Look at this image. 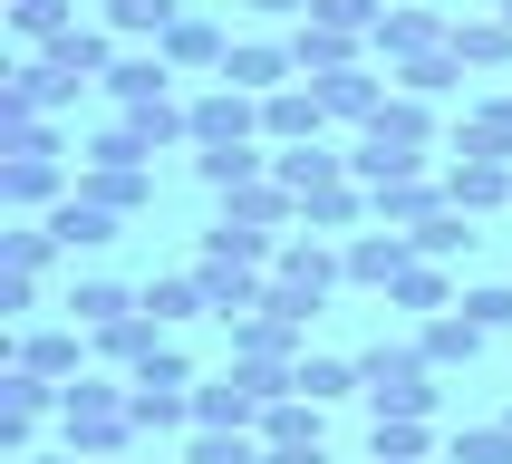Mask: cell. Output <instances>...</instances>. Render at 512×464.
Here are the masks:
<instances>
[{
	"mask_svg": "<svg viewBox=\"0 0 512 464\" xmlns=\"http://www.w3.org/2000/svg\"><path fill=\"white\" fill-rule=\"evenodd\" d=\"M368 464H397V455H368Z\"/></svg>",
	"mask_w": 512,
	"mask_h": 464,
	"instance_id": "8d00e7d4",
	"label": "cell"
},
{
	"mask_svg": "<svg viewBox=\"0 0 512 464\" xmlns=\"http://www.w3.org/2000/svg\"><path fill=\"white\" fill-rule=\"evenodd\" d=\"M107 97H116L126 116H136V107H165V97H174V68H165V49H126V58L107 68Z\"/></svg>",
	"mask_w": 512,
	"mask_h": 464,
	"instance_id": "277c9868",
	"label": "cell"
},
{
	"mask_svg": "<svg viewBox=\"0 0 512 464\" xmlns=\"http://www.w3.org/2000/svg\"><path fill=\"white\" fill-rule=\"evenodd\" d=\"M58 435H68V455H126V435H136V406H126V387H107V377H68L58 387Z\"/></svg>",
	"mask_w": 512,
	"mask_h": 464,
	"instance_id": "6da1fadb",
	"label": "cell"
},
{
	"mask_svg": "<svg viewBox=\"0 0 512 464\" xmlns=\"http://www.w3.org/2000/svg\"><path fill=\"white\" fill-rule=\"evenodd\" d=\"M406 261H416V242H406V232H358V242H348V281L387 290V281L406 271Z\"/></svg>",
	"mask_w": 512,
	"mask_h": 464,
	"instance_id": "8fae6325",
	"label": "cell"
},
{
	"mask_svg": "<svg viewBox=\"0 0 512 464\" xmlns=\"http://www.w3.org/2000/svg\"><path fill=\"white\" fill-rule=\"evenodd\" d=\"M445 49H455L464 68H503V58H512V20H455Z\"/></svg>",
	"mask_w": 512,
	"mask_h": 464,
	"instance_id": "ffe728a7",
	"label": "cell"
},
{
	"mask_svg": "<svg viewBox=\"0 0 512 464\" xmlns=\"http://www.w3.org/2000/svg\"><path fill=\"white\" fill-rule=\"evenodd\" d=\"M426 416H377V435H368V455H397V464H426Z\"/></svg>",
	"mask_w": 512,
	"mask_h": 464,
	"instance_id": "83f0119b",
	"label": "cell"
},
{
	"mask_svg": "<svg viewBox=\"0 0 512 464\" xmlns=\"http://www.w3.org/2000/svg\"><path fill=\"white\" fill-rule=\"evenodd\" d=\"M126 406H136V435H174V426H194V397H184V387H126Z\"/></svg>",
	"mask_w": 512,
	"mask_h": 464,
	"instance_id": "ac0fdd59",
	"label": "cell"
},
{
	"mask_svg": "<svg viewBox=\"0 0 512 464\" xmlns=\"http://www.w3.org/2000/svg\"><path fill=\"white\" fill-rule=\"evenodd\" d=\"M97 464H126V455H97Z\"/></svg>",
	"mask_w": 512,
	"mask_h": 464,
	"instance_id": "74e56055",
	"label": "cell"
},
{
	"mask_svg": "<svg viewBox=\"0 0 512 464\" xmlns=\"http://www.w3.org/2000/svg\"><path fill=\"white\" fill-rule=\"evenodd\" d=\"M368 39H377L387 58H426V49H445L455 29L435 20V10H377V29H368Z\"/></svg>",
	"mask_w": 512,
	"mask_h": 464,
	"instance_id": "9c48e42d",
	"label": "cell"
},
{
	"mask_svg": "<svg viewBox=\"0 0 512 464\" xmlns=\"http://www.w3.org/2000/svg\"><path fill=\"white\" fill-rule=\"evenodd\" d=\"M319 107H329V116H377L387 97H377L368 68H329V78H319Z\"/></svg>",
	"mask_w": 512,
	"mask_h": 464,
	"instance_id": "7402d4cb",
	"label": "cell"
},
{
	"mask_svg": "<svg viewBox=\"0 0 512 464\" xmlns=\"http://www.w3.org/2000/svg\"><path fill=\"white\" fill-rule=\"evenodd\" d=\"M290 58L329 78V68H358V39H348L339 20H300V29H290Z\"/></svg>",
	"mask_w": 512,
	"mask_h": 464,
	"instance_id": "4fadbf2b",
	"label": "cell"
},
{
	"mask_svg": "<svg viewBox=\"0 0 512 464\" xmlns=\"http://www.w3.org/2000/svg\"><path fill=\"white\" fill-rule=\"evenodd\" d=\"M271 184H281L290 203H310V194H329V184H348V174H339V155L300 145V155H281V165H271Z\"/></svg>",
	"mask_w": 512,
	"mask_h": 464,
	"instance_id": "9a60e30c",
	"label": "cell"
},
{
	"mask_svg": "<svg viewBox=\"0 0 512 464\" xmlns=\"http://www.w3.org/2000/svg\"><path fill=\"white\" fill-rule=\"evenodd\" d=\"M10 10H20V0H10Z\"/></svg>",
	"mask_w": 512,
	"mask_h": 464,
	"instance_id": "f35d334b",
	"label": "cell"
},
{
	"mask_svg": "<svg viewBox=\"0 0 512 464\" xmlns=\"http://www.w3.org/2000/svg\"><path fill=\"white\" fill-rule=\"evenodd\" d=\"M503 20H512V10H503Z\"/></svg>",
	"mask_w": 512,
	"mask_h": 464,
	"instance_id": "60d3db41",
	"label": "cell"
},
{
	"mask_svg": "<svg viewBox=\"0 0 512 464\" xmlns=\"http://www.w3.org/2000/svg\"><path fill=\"white\" fill-rule=\"evenodd\" d=\"M397 78H406V97H445V87L464 78V58H455V49H426V58H406Z\"/></svg>",
	"mask_w": 512,
	"mask_h": 464,
	"instance_id": "1f68e13d",
	"label": "cell"
},
{
	"mask_svg": "<svg viewBox=\"0 0 512 464\" xmlns=\"http://www.w3.org/2000/svg\"><path fill=\"white\" fill-rule=\"evenodd\" d=\"M455 464H512V426H464L455 435Z\"/></svg>",
	"mask_w": 512,
	"mask_h": 464,
	"instance_id": "d6a6232c",
	"label": "cell"
},
{
	"mask_svg": "<svg viewBox=\"0 0 512 464\" xmlns=\"http://www.w3.org/2000/svg\"><path fill=\"white\" fill-rule=\"evenodd\" d=\"M464 319H474V329H512V290H464Z\"/></svg>",
	"mask_w": 512,
	"mask_h": 464,
	"instance_id": "836d02e7",
	"label": "cell"
},
{
	"mask_svg": "<svg viewBox=\"0 0 512 464\" xmlns=\"http://www.w3.org/2000/svg\"><path fill=\"white\" fill-rule=\"evenodd\" d=\"M261 435H271V445H319V397H300V387H290V397L261 416Z\"/></svg>",
	"mask_w": 512,
	"mask_h": 464,
	"instance_id": "cb8c5ba5",
	"label": "cell"
},
{
	"mask_svg": "<svg viewBox=\"0 0 512 464\" xmlns=\"http://www.w3.org/2000/svg\"><path fill=\"white\" fill-rule=\"evenodd\" d=\"M20 464H87V455H20Z\"/></svg>",
	"mask_w": 512,
	"mask_h": 464,
	"instance_id": "d590c367",
	"label": "cell"
},
{
	"mask_svg": "<svg viewBox=\"0 0 512 464\" xmlns=\"http://www.w3.org/2000/svg\"><path fill=\"white\" fill-rule=\"evenodd\" d=\"M126 310H136V300L116 281H68V319H78V329H116Z\"/></svg>",
	"mask_w": 512,
	"mask_h": 464,
	"instance_id": "603a6c76",
	"label": "cell"
},
{
	"mask_svg": "<svg viewBox=\"0 0 512 464\" xmlns=\"http://www.w3.org/2000/svg\"><path fill=\"white\" fill-rule=\"evenodd\" d=\"M503 426H512V416H503Z\"/></svg>",
	"mask_w": 512,
	"mask_h": 464,
	"instance_id": "ab89813d",
	"label": "cell"
},
{
	"mask_svg": "<svg viewBox=\"0 0 512 464\" xmlns=\"http://www.w3.org/2000/svg\"><path fill=\"white\" fill-rule=\"evenodd\" d=\"M184 20V0H107V29L116 39H165Z\"/></svg>",
	"mask_w": 512,
	"mask_h": 464,
	"instance_id": "44dd1931",
	"label": "cell"
},
{
	"mask_svg": "<svg viewBox=\"0 0 512 464\" xmlns=\"http://www.w3.org/2000/svg\"><path fill=\"white\" fill-rule=\"evenodd\" d=\"M78 194H87V203H107V213H136L155 184H145V165H87V174H78Z\"/></svg>",
	"mask_w": 512,
	"mask_h": 464,
	"instance_id": "2e32d148",
	"label": "cell"
},
{
	"mask_svg": "<svg viewBox=\"0 0 512 464\" xmlns=\"http://www.w3.org/2000/svg\"><path fill=\"white\" fill-rule=\"evenodd\" d=\"M290 387H300V397H348V387H358V358H300V368H290Z\"/></svg>",
	"mask_w": 512,
	"mask_h": 464,
	"instance_id": "4316f807",
	"label": "cell"
},
{
	"mask_svg": "<svg viewBox=\"0 0 512 464\" xmlns=\"http://www.w3.org/2000/svg\"><path fill=\"white\" fill-rule=\"evenodd\" d=\"M194 281H203V310H223V319H242V310H261V300H271L261 261H252V252H223V242H203Z\"/></svg>",
	"mask_w": 512,
	"mask_h": 464,
	"instance_id": "3957f363",
	"label": "cell"
},
{
	"mask_svg": "<svg viewBox=\"0 0 512 464\" xmlns=\"http://www.w3.org/2000/svg\"><path fill=\"white\" fill-rule=\"evenodd\" d=\"M290 68H300V58H290L281 39H242V49L223 58V87H242V97H281Z\"/></svg>",
	"mask_w": 512,
	"mask_h": 464,
	"instance_id": "8992f818",
	"label": "cell"
},
{
	"mask_svg": "<svg viewBox=\"0 0 512 464\" xmlns=\"http://www.w3.org/2000/svg\"><path fill=\"white\" fill-rule=\"evenodd\" d=\"M116 223H126V213H107V203H87V194L49 203V232H58V252H97V242H116Z\"/></svg>",
	"mask_w": 512,
	"mask_h": 464,
	"instance_id": "ba28073f",
	"label": "cell"
},
{
	"mask_svg": "<svg viewBox=\"0 0 512 464\" xmlns=\"http://www.w3.org/2000/svg\"><path fill=\"white\" fill-rule=\"evenodd\" d=\"M358 387L377 397V416H426V406H435V368H426V348H387V339H377L368 358H358Z\"/></svg>",
	"mask_w": 512,
	"mask_h": 464,
	"instance_id": "7a4b0ae2",
	"label": "cell"
},
{
	"mask_svg": "<svg viewBox=\"0 0 512 464\" xmlns=\"http://www.w3.org/2000/svg\"><path fill=\"white\" fill-rule=\"evenodd\" d=\"M406 242H416V261H455L464 242H474V232H464V213H455V203H445V213H426V223L406 232Z\"/></svg>",
	"mask_w": 512,
	"mask_h": 464,
	"instance_id": "f1b7e54d",
	"label": "cell"
},
{
	"mask_svg": "<svg viewBox=\"0 0 512 464\" xmlns=\"http://www.w3.org/2000/svg\"><path fill=\"white\" fill-rule=\"evenodd\" d=\"M136 387H184V358H174V348H155V358L136 368Z\"/></svg>",
	"mask_w": 512,
	"mask_h": 464,
	"instance_id": "e575fe53",
	"label": "cell"
},
{
	"mask_svg": "<svg viewBox=\"0 0 512 464\" xmlns=\"http://www.w3.org/2000/svg\"><path fill=\"white\" fill-rule=\"evenodd\" d=\"M445 203H455V213H503L512 174L493 165V155H455V165H445Z\"/></svg>",
	"mask_w": 512,
	"mask_h": 464,
	"instance_id": "5b68a950",
	"label": "cell"
},
{
	"mask_svg": "<svg viewBox=\"0 0 512 464\" xmlns=\"http://www.w3.org/2000/svg\"><path fill=\"white\" fill-rule=\"evenodd\" d=\"M0 194H10V213H39V203L58 194V155H10V174H0Z\"/></svg>",
	"mask_w": 512,
	"mask_h": 464,
	"instance_id": "e0dca14e",
	"label": "cell"
},
{
	"mask_svg": "<svg viewBox=\"0 0 512 464\" xmlns=\"http://www.w3.org/2000/svg\"><path fill=\"white\" fill-rule=\"evenodd\" d=\"M426 368H455V358H474V348H484V329H474V319H426Z\"/></svg>",
	"mask_w": 512,
	"mask_h": 464,
	"instance_id": "484cf974",
	"label": "cell"
},
{
	"mask_svg": "<svg viewBox=\"0 0 512 464\" xmlns=\"http://www.w3.org/2000/svg\"><path fill=\"white\" fill-rule=\"evenodd\" d=\"M387 290H397V310H445V300H455V281H445L435 261H406V271H397Z\"/></svg>",
	"mask_w": 512,
	"mask_h": 464,
	"instance_id": "d4e9b609",
	"label": "cell"
},
{
	"mask_svg": "<svg viewBox=\"0 0 512 464\" xmlns=\"http://www.w3.org/2000/svg\"><path fill=\"white\" fill-rule=\"evenodd\" d=\"M184 464H271V455H252V435H242V426H203L194 445H184Z\"/></svg>",
	"mask_w": 512,
	"mask_h": 464,
	"instance_id": "4dcf8cb0",
	"label": "cell"
},
{
	"mask_svg": "<svg viewBox=\"0 0 512 464\" xmlns=\"http://www.w3.org/2000/svg\"><path fill=\"white\" fill-rule=\"evenodd\" d=\"M155 49H165V68L184 78V68H223V58H232V39H223L213 20H194V10H184V20H174L165 39H155Z\"/></svg>",
	"mask_w": 512,
	"mask_h": 464,
	"instance_id": "30bf717a",
	"label": "cell"
},
{
	"mask_svg": "<svg viewBox=\"0 0 512 464\" xmlns=\"http://www.w3.org/2000/svg\"><path fill=\"white\" fill-rule=\"evenodd\" d=\"M136 310L174 329V319H194V310H203V281H194V271H165V281H145V290H136Z\"/></svg>",
	"mask_w": 512,
	"mask_h": 464,
	"instance_id": "d6986e66",
	"label": "cell"
},
{
	"mask_svg": "<svg viewBox=\"0 0 512 464\" xmlns=\"http://www.w3.org/2000/svg\"><path fill=\"white\" fill-rule=\"evenodd\" d=\"M261 126V107L242 97V87H213V97H194V145H242Z\"/></svg>",
	"mask_w": 512,
	"mask_h": 464,
	"instance_id": "52a82bcc",
	"label": "cell"
},
{
	"mask_svg": "<svg viewBox=\"0 0 512 464\" xmlns=\"http://www.w3.org/2000/svg\"><path fill=\"white\" fill-rule=\"evenodd\" d=\"M194 165H203V184H213V194H242V184H261V136H242V145H203Z\"/></svg>",
	"mask_w": 512,
	"mask_h": 464,
	"instance_id": "5bb4252c",
	"label": "cell"
},
{
	"mask_svg": "<svg viewBox=\"0 0 512 464\" xmlns=\"http://www.w3.org/2000/svg\"><path fill=\"white\" fill-rule=\"evenodd\" d=\"M29 377H78V339H58V329H39V339H20L10 348Z\"/></svg>",
	"mask_w": 512,
	"mask_h": 464,
	"instance_id": "f546056e",
	"label": "cell"
},
{
	"mask_svg": "<svg viewBox=\"0 0 512 464\" xmlns=\"http://www.w3.org/2000/svg\"><path fill=\"white\" fill-rule=\"evenodd\" d=\"M319 87H281V97H261V136H281V145H310L319 136Z\"/></svg>",
	"mask_w": 512,
	"mask_h": 464,
	"instance_id": "7c38bea8",
	"label": "cell"
}]
</instances>
